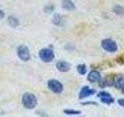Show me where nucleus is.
Returning a JSON list of instances; mask_svg holds the SVG:
<instances>
[{"instance_id": "obj_1", "label": "nucleus", "mask_w": 124, "mask_h": 117, "mask_svg": "<svg viewBox=\"0 0 124 117\" xmlns=\"http://www.w3.org/2000/svg\"><path fill=\"white\" fill-rule=\"evenodd\" d=\"M22 102H23V106H24L26 108L33 109L37 106V99L33 94L26 93L23 95Z\"/></svg>"}, {"instance_id": "obj_2", "label": "nucleus", "mask_w": 124, "mask_h": 117, "mask_svg": "<svg viewBox=\"0 0 124 117\" xmlns=\"http://www.w3.org/2000/svg\"><path fill=\"white\" fill-rule=\"evenodd\" d=\"M39 57L44 62H50L54 58V53L50 49H43L39 52Z\"/></svg>"}, {"instance_id": "obj_3", "label": "nucleus", "mask_w": 124, "mask_h": 117, "mask_svg": "<svg viewBox=\"0 0 124 117\" xmlns=\"http://www.w3.org/2000/svg\"><path fill=\"white\" fill-rule=\"evenodd\" d=\"M47 86L50 91L55 94H61L63 91V89H64L63 84H62L60 81H58L55 79L50 80L47 83Z\"/></svg>"}, {"instance_id": "obj_4", "label": "nucleus", "mask_w": 124, "mask_h": 117, "mask_svg": "<svg viewBox=\"0 0 124 117\" xmlns=\"http://www.w3.org/2000/svg\"><path fill=\"white\" fill-rule=\"evenodd\" d=\"M17 55L22 61H28L30 58V50L26 45H19L17 49Z\"/></svg>"}, {"instance_id": "obj_5", "label": "nucleus", "mask_w": 124, "mask_h": 117, "mask_svg": "<svg viewBox=\"0 0 124 117\" xmlns=\"http://www.w3.org/2000/svg\"><path fill=\"white\" fill-rule=\"evenodd\" d=\"M102 47L104 50L109 52H115L118 49L116 43L111 39H104L102 41Z\"/></svg>"}, {"instance_id": "obj_6", "label": "nucleus", "mask_w": 124, "mask_h": 117, "mask_svg": "<svg viewBox=\"0 0 124 117\" xmlns=\"http://www.w3.org/2000/svg\"><path fill=\"white\" fill-rule=\"evenodd\" d=\"M95 93V90L94 89H92L88 86H85L82 88H81V91L79 93V98L81 99L85 98H87L89 97L92 95H94Z\"/></svg>"}, {"instance_id": "obj_7", "label": "nucleus", "mask_w": 124, "mask_h": 117, "mask_svg": "<svg viewBox=\"0 0 124 117\" xmlns=\"http://www.w3.org/2000/svg\"><path fill=\"white\" fill-rule=\"evenodd\" d=\"M98 97L101 98V101H102V103L110 104V103H112L114 101V99L111 97V95H109V94L107 93V92H105V91L100 92L98 95Z\"/></svg>"}, {"instance_id": "obj_8", "label": "nucleus", "mask_w": 124, "mask_h": 117, "mask_svg": "<svg viewBox=\"0 0 124 117\" xmlns=\"http://www.w3.org/2000/svg\"><path fill=\"white\" fill-rule=\"evenodd\" d=\"M56 67L60 72H68L71 69V66L65 61H58L56 63Z\"/></svg>"}, {"instance_id": "obj_9", "label": "nucleus", "mask_w": 124, "mask_h": 117, "mask_svg": "<svg viewBox=\"0 0 124 117\" xmlns=\"http://www.w3.org/2000/svg\"><path fill=\"white\" fill-rule=\"evenodd\" d=\"M88 80L90 82H92V83L99 82L101 80V75L99 72L96 71V70H92L88 75Z\"/></svg>"}, {"instance_id": "obj_10", "label": "nucleus", "mask_w": 124, "mask_h": 117, "mask_svg": "<svg viewBox=\"0 0 124 117\" xmlns=\"http://www.w3.org/2000/svg\"><path fill=\"white\" fill-rule=\"evenodd\" d=\"M113 84L116 88L122 89L124 87V75H117L114 77L113 79Z\"/></svg>"}, {"instance_id": "obj_11", "label": "nucleus", "mask_w": 124, "mask_h": 117, "mask_svg": "<svg viewBox=\"0 0 124 117\" xmlns=\"http://www.w3.org/2000/svg\"><path fill=\"white\" fill-rule=\"evenodd\" d=\"M62 7L66 10H73L75 8L74 3L71 0H64L62 2Z\"/></svg>"}, {"instance_id": "obj_12", "label": "nucleus", "mask_w": 124, "mask_h": 117, "mask_svg": "<svg viewBox=\"0 0 124 117\" xmlns=\"http://www.w3.org/2000/svg\"><path fill=\"white\" fill-rule=\"evenodd\" d=\"M8 22H9V24L10 26L13 27H17L19 24L18 19H16V18L14 17H9V19H8Z\"/></svg>"}, {"instance_id": "obj_13", "label": "nucleus", "mask_w": 124, "mask_h": 117, "mask_svg": "<svg viewBox=\"0 0 124 117\" xmlns=\"http://www.w3.org/2000/svg\"><path fill=\"white\" fill-rule=\"evenodd\" d=\"M77 70H78V73L81 74V75H85L87 72L86 66L85 64H80L77 66Z\"/></svg>"}, {"instance_id": "obj_14", "label": "nucleus", "mask_w": 124, "mask_h": 117, "mask_svg": "<svg viewBox=\"0 0 124 117\" xmlns=\"http://www.w3.org/2000/svg\"><path fill=\"white\" fill-rule=\"evenodd\" d=\"M64 113L66 115L72 116V115H79L81 114V112L78 110H74V109H65V110H64Z\"/></svg>"}, {"instance_id": "obj_15", "label": "nucleus", "mask_w": 124, "mask_h": 117, "mask_svg": "<svg viewBox=\"0 0 124 117\" xmlns=\"http://www.w3.org/2000/svg\"><path fill=\"white\" fill-rule=\"evenodd\" d=\"M114 12L117 14H123L124 13V8L121 6H116L114 9Z\"/></svg>"}, {"instance_id": "obj_16", "label": "nucleus", "mask_w": 124, "mask_h": 117, "mask_svg": "<svg viewBox=\"0 0 124 117\" xmlns=\"http://www.w3.org/2000/svg\"><path fill=\"white\" fill-rule=\"evenodd\" d=\"M53 23H54V24H56V25H59L60 24V23H61V17L57 14H56L54 17V18H53Z\"/></svg>"}, {"instance_id": "obj_17", "label": "nucleus", "mask_w": 124, "mask_h": 117, "mask_svg": "<svg viewBox=\"0 0 124 117\" xmlns=\"http://www.w3.org/2000/svg\"><path fill=\"white\" fill-rule=\"evenodd\" d=\"M118 103L121 105V106L124 107V99H119L118 100Z\"/></svg>"}, {"instance_id": "obj_18", "label": "nucleus", "mask_w": 124, "mask_h": 117, "mask_svg": "<svg viewBox=\"0 0 124 117\" xmlns=\"http://www.w3.org/2000/svg\"><path fill=\"white\" fill-rule=\"evenodd\" d=\"M4 17H5V13H4V12L0 9V19H2Z\"/></svg>"}, {"instance_id": "obj_19", "label": "nucleus", "mask_w": 124, "mask_h": 117, "mask_svg": "<svg viewBox=\"0 0 124 117\" xmlns=\"http://www.w3.org/2000/svg\"><path fill=\"white\" fill-rule=\"evenodd\" d=\"M121 90H122V92H123V93L124 94V87H123V88H122Z\"/></svg>"}]
</instances>
